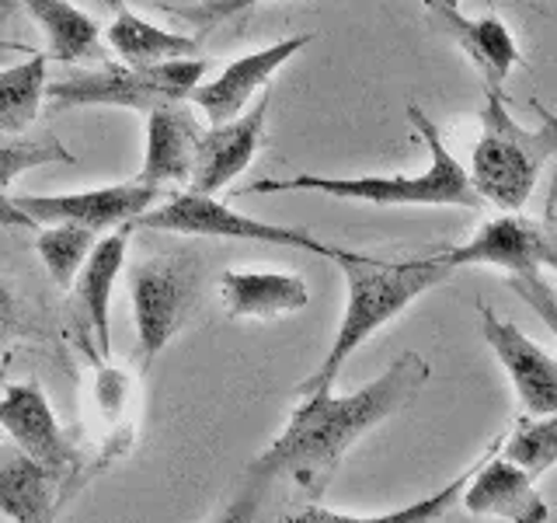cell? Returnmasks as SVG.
I'll return each instance as SVG.
<instances>
[{
	"mask_svg": "<svg viewBox=\"0 0 557 523\" xmlns=\"http://www.w3.org/2000/svg\"><path fill=\"white\" fill-rule=\"evenodd\" d=\"M425 380L429 363L418 353H400L376 380L352 394H304L286 429L251 461L248 475L265 485L289 478L310 502H318L338 475L345 453L405 409Z\"/></svg>",
	"mask_w": 557,
	"mask_h": 523,
	"instance_id": "1",
	"label": "cell"
},
{
	"mask_svg": "<svg viewBox=\"0 0 557 523\" xmlns=\"http://www.w3.org/2000/svg\"><path fill=\"white\" fill-rule=\"evenodd\" d=\"M335 266L345 272V287H348L345 314H342V325L335 331V342H331L327 356L321 360L318 370L296 388L300 398L335 388L342 366L352 360V353L373 336V331L394 321L408 304H414L422 293L435 290L453 276L440 262V255L391 262V258L366 255V252H342L335 258Z\"/></svg>",
	"mask_w": 557,
	"mask_h": 523,
	"instance_id": "2",
	"label": "cell"
},
{
	"mask_svg": "<svg viewBox=\"0 0 557 523\" xmlns=\"http://www.w3.org/2000/svg\"><path fill=\"white\" fill-rule=\"evenodd\" d=\"M408 122L429 147V168L422 174H359V179H324V174H293V179H261L248 185V196L272 192H321V196L373 203V206H460L481 209V196L467 179V168L446 150L440 126L408 105Z\"/></svg>",
	"mask_w": 557,
	"mask_h": 523,
	"instance_id": "3",
	"label": "cell"
},
{
	"mask_svg": "<svg viewBox=\"0 0 557 523\" xmlns=\"http://www.w3.org/2000/svg\"><path fill=\"white\" fill-rule=\"evenodd\" d=\"M484 92L481 136L467 179L484 203L498 206L502 214H516L533 196L540 171L547 168L550 157H557V122L547 109H540L544 126L527 130L512 119L502 92L495 87H484Z\"/></svg>",
	"mask_w": 557,
	"mask_h": 523,
	"instance_id": "4",
	"label": "cell"
},
{
	"mask_svg": "<svg viewBox=\"0 0 557 523\" xmlns=\"http://www.w3.org/2000/svg\"><path fill=\"white\" fill-rule=\"evenodd\" d=\"M209 70V60H168L150 66L109 63L101 70H74L70 77L46 81V101L52 109H81V105H119V109L150 112L164 101H188Z\"/></svg>",
	"mask_w": 557,
	"mask_h": 523,
	"instance_id": "5",
	"label": "cell"
},
{
	"mask_svg": "<svg viewBox=\"0 0 557 523\" xmlns=\"http://www.w3.org/2000/svg\"><path fill=\"white\" fill-rule=\"evenodd\" d=\"M202 266L196 255L168 252L136 262L129 269V301L136 321L139 360L150 363L178 336L199 301Z\"/></svg>",
	"mask_w": 557,
	"mask_h": 523,
	"instance_id": "6",
	"label": "cell"
},
{
	"mask_svg": "<svg viewBox=\"0 0 557 523\" xmlns=\"http://www.w3.org/2000/svg\"><path fill=\"white\" fill-rule=\"evenodd\" d=\"M133 227H150V231H171L185 238H226V241H261V244H283V248L313 252L327 262H335L345 248L318 241L300 227L265 223L255 220L240 209L220 203L216 196H199V192H171L161 206H150L144 217H136Z\"/></svg>",
	"mask_w": 557,
	"mask_h": 523,
	"instance_id": "7",
	"label": "cell"
},
{
	"mask_svg": "<svg viewBox=\"0 0 557 523\" xmlns=\"http://www.w3.org/2000/svg\"><path fill=\"white\" fill-rule=\"evenodd\" d=\"M440 262L449 272L470 266H495L509 276L544 269L557 272V234L519 214H502L498 220L481 223V231L470 241L440 252Z\"/></svg>",
	"mask_w": 557,
	"mask_h": 523,
	"instance_id": "8",
	"label": "cell"
},
{
	"mask_svg": "<svg viewBox=\"0 0 557 523\" xmlns=\"http://www.w3.org/2000/svg\"><path fill=\"white\" fill-rule=\"evenodd\" d=\"M157 196H164L157 185L133 179V182L101 185L87 192H63V196H11V206L28 220V227L81 223L101 234L144 217L150 206H157Z\"/></svg>",
	"mask_w": 557,
	"mask_h": 523,
	"instance_id": "9",
	"label": "cell"
},
{
	"mask_svg": "<svg viewBox=\"0 0 557 523\" xmlns=\"http://www.w3.org/2000/svg\"><path fill=\"white\" fill-rule=\"evenodd\" d=\"M269 109H272V92L261 87V95L255 98L248 112L202 130L199 147H196V165H191V179H188V192L216 196L220 188L231 185L237 174L255 161V154L261 150V144H265Z\"/></svg>",
	"mask_w": 557,
	"mask_h": 523,
	"instance_id": "10",
	"label": "cell"
},
{
	"mask_svg": "<svg viewBox=\"0 0 557 523\" xmlns=\"http://www.w3.org/2000/svg\"><path fill=\"white\" fill-rule=\"evenodd\" d=\"M0 429L11 436V443L25 458L57 471L63 485L66 475H74V467L81 464V453L70 443V436L60 426L57 412H52L46 391L35 380H22L4 388V394H0Z\"/></svg>",
	"mask_w": 557,
	"mask_h": 523,
	"instance_id": "11",
	"label": "cell"
},
{
	"mask_svg": "<svg viewBox=\"0 0 557 523\" xmlns=\"http://www.w3.org/2000/svg\"><path fill=\"white\" fill-rule=\"evenodd\" d=\"M478 314L481 336L509 374L522 415H557V360L487 304H478Z\"/></svg>",
	"mask_w": 557,
	"mask_h": 523,
	"instance_id": "12",
	"label": "cell"
},
{
	"mask_svg": "<svg viewBox=\"0 0 557 523\" xmlns=\"http://www.w3.org/2000/svg\"><path fill=\"white\" fill-rule=\"evenodd\" d=\"M313 42V35H289V39L283 42H272L269 49H258V52H248V57H240L234 63L223 66V74L216 81H199L196 87H191L188 101L196 105L199 112H206V119L213 122H226L240 115L244 109H248V101L255 98V92H261L278 66H286L296 52L307 49Z\"/></svg>",
	"mask_w": 557,
	"mask_h": 523,
	"instance_id": "13",
	"label": "cell"
},
{
	"mask_svg": "<svg viewBox=\"0 0 557 523\" xmlns=\"http://www.w3.org/2000/svg\"><path fill=\"white\" fill-rule=\"evenodd\" d=\"M470 516H498L509 523H547L550 506L536 492V482L519 464L502 458V447L487 453V461L474 471L460 492Z\"/></svg>",
	"mask_w": 557,
	"mask_h": 523,
	"instance_id": "14",
	"label": "cell"
},
{
	"mask_svg": "<svg viewBox=\"0 0 557 523\" xmlns=\"http://www.w3.org/2000/svg\"><path fill=\"white\" fill-rule=\"evenodd\" d=\"M425 14H429V22L443 35H449V39L463 49V57L478 66L484 87L502 92L505 77L522 63L516 35L509 32V25H505L502 17H492V14L467 17L460 8L440 4V0H425Z\"/></svg>",
	"mask_w": 557,
	"mask_h": 523,
	"instance_id": "15",
	"label": "cell"
},
{
	"mask_svg": "<svg viewBox=\"0 0 557 523\" xmlns=\"http://www.w3.org/2000/svg\"><path fill=\"white\" fill-rule=\"evenodd\" d=\"M199 122L188 101H164L147 112V154L136 179L147 185H188L199 147Z\"/></svg>",
	"mask_w": 557,
	"mask_h": 523,
	"instance_id": "16",
	"label": "cell"
},
{
	"mask_svg": "<svg viewBox=\"0 0 557 523\" xmlns=\"http://www.w3.org/2000/svg\"><path fill=\"white\" fill-rule=\"evenodd\" d=\"M220 304L234 321H275L310 304L307 279L272 269H226L220 276Z\"/></svg>",
	"mask_w": 557,
	"mask_h": 523,
	"instance_id": "17",
	"label": "cell"
},
{
	"mask_svg": "<svg viewBox=\"0 0 557 523\" xmlns=\"http://www.w3.org/2000/svg\"><path fill=\"white\" fill-rule=\"evenodd\" d=\"M133 394H136V380L112 366L109 360L95 366V380H91V391H87V418L91 426L98 429V447L101 453L95 458V464L87 467V478L95 475L98 467H109L115 464L122 453H129L133 447V436H136V418H133Z\"/></svg>",
	"mask_w": 557,
	"mask_h": 523,
	"instance_id": "18",
	"label": "cell"
},
{
	"mask_svg": "<svg viewBox=\"0 0 557 523\" xmlns=\"http://www.w3.org/2000/svg\"><path fill=\"white\" fill-rule=\"evenodd\" d=\"M66 485L57 471L35 464L22 450L0 453V520L57 523Z\"/></svg>",
	"mask_w": 557,
	"mask_h": 523,
	"instance_id": "19",
	"label": "cell"
},
{
	"mask_svg": "<svg viewBox=\"0 0 557 523\" xmlns=\"http://www.w3.org/2000/svg\"><path fill=\"white\" fill-rule=\"evenodd\" d=\"M129 234L133 223L115 227L112 234L98 238V244L87 255V262L81 266L77 279H74V296L84 307V318L91 325L101 356L109 360L112 353V339H109V304H112V287L119 272L126 269V252H129Z\"/></svg>",
	"mask_w": 557,
	"mask_h": 523,
	"instance_id": "20",
	"label": "cell"
},
{
	"mask_svg": "<svg viewBox=\"0 0 557 523\" xmlns=\"http://www.w3.org/2000/svg\"><path fill=\"white\" fill-rule=\"evenodd\" d=\"M14 4L25 8L32 14V22L46 32V57L60 63L109 60L104 57L98 25L77 4H70V0H14Z\"/></svg>",
	"mask_w": 557,
	"mask_h": 523,
	"instance_id": "21",
	"label": "cell"
},
{
	"mask_svg": "<svg viewBox=\"0 0 557 523\" xmlns=\"http://www.w3.org/2000/svg\"><path fill=\"white\" fill-rule=\"evenodd\" d=\"M104 42L126 66H150L168 60H191L199 57V39L185 32L157 28L147 17L122 8L112 14V25L104 28Z\"/></svg>",
	"mask_w": 557,
	"mask_h": 523,
	"instance_id": "22",
	"label": "cell"
},
{
	"mask_svg": "<svg viewBox=\"0 0 557 523\" xmlns=\"http://www.w3.org/2000/svg\"><path fill=\"white\" fill-rule=\"evenodd\" d=\"M505 440V433H498L492 447H487L481 458L470 464L463 475H457L449 485H443L440 492H432L425 499H418V502H408V506H400V510H391V513H376V516H348V513H335V510H327V506H318V502H307L300 506V510H293L283 523H435L440 520L453 502H460V492L467 488V482L474 478V471L487 461V453H495Z\"/></svg>",
	"mask_w": 557,
	"mask_h": 523,
	"instance_id": "23",
	"label": "cell"
},
{
	"mask_svg": "<svg viewBox=\"0 0 557 523\" xmlns=\"http://www.w3.org/2000/svg\"><path fill=\"white\" fill-rule=\"evenodd\" d=\"M46 52H32L25 63L0 66V136L25 133L42 112Z\"/></svg>",
	"mask_w": 557,
	"mask_h": 523,
	"instance_id": "24",
	"label": "cell"
},
{
	"mask_svg": "<svg viewBox=\"0 0 557 523\" xmlns=\"http://www.w3.org/2000/svg\"><path fill=\"white\" fill-rule=\"evenodd\" d=\"M502 458L536 482L557 464V415H522L502 440Z\"/></svg>",
	"mask_w": 557,
	"mask_h": 523,
	"instance_id": "25",
	"label": "cell"
},
{
	"mask_svg": "<svg viewBox=\"0 0 557 523\" xmlns=\"http://www.w3.org/2000/svg\"><path fill=\"white\" fill-rule=\"evenodd\" d=\"M95 244H98V231H91V227L52 223L39 234V258L46 262L49 276L57 279V287L70 290Z\"/></svg>",
	"mask_w": 557,
	"mask_h": 523,
	"instance_id": "26",
	"label": "cell"
},
{
	"mask_svg": "<svg viewBox=\"0 0 557 523\" xmlns=\"http://www.w3.org/2000/svg\"><path fill=\"white\" fill-rule=\"evenodd\" d=\"M42 165H74V154H70L52 133L35 136V139L0 136V192H4L22 171L42 168ZM0 203H4V196H0Z\"/></svg>",
	"mask_w": 557,
	"mask_h": 523,
	"instance_id": "27",
	"label": "cell"
},
{
	"mask_svg": "<svg viewBox=\"0 0 557 523\" xmlns=\"http://www.w3.org/2000/svg\"><path fill=\"white\" fill-rule=\"evenodd\" d=\"M261 4V0H202V4H188V8H164L171 17H182L185 25L196 28V39L209 35L213 28H220L223 22L244 14L248 8Z\"/></svg>",
	"mask_w": 557,
	"mask_h": 523,
	"instance_id": "28",
	"label": "cell"
},
{
	"mask_svg": "<svg viewBox=\"0 0 557 523\" xmlns=\"http://www.w3.org/2000/svg\"><path fill=\"white\" fill-rule=\"evenodd\" d=\"M509 287L536 311V318L557 336V290L547 283V279L540 272H522V276H509Z\"/></svg>",
	"mask_w": 557,
	"mask_h": 523,
	"instance_id": "29",
	"label": "cell"
},
{
	"mask_svg": "<svg viewBox=\"0 0 557 523\" xmlns=\"http://www.w3.org/2000/svg\"><path fill=\"white\" fill-rule=\"evenodd\" d=\"M269 485L258 482V478H244V485L237 488V492L231 496V502L223 506V510L209 520V523H255L258 510H261V499H265Z\"/></svg>",
	"mask_w": 557,
	"mask_h": 523,
	"instance_id": "30",
	"label": "cell"
},
{
	"mask_svg": "<svg viewBox=\"0 0 557 523\" xmlns=\"http://www.w3.org/2000/svg\"><path fill=\"white\" fill-rule=\"evenodd\" d=\"M17 314H22V304H17L14 290L0 279V342L8 339V331L17 325Z\"/></svg>",
	"mask_w": 557,
	"mask_h": 523,
	"instance_id": "31",
	"label": "cell"
},
{
	"mask_svg": "<svg viewBox=\"0 0 557 523\" xmlns=\"http://www.w3.org/2000/svg\"><path fill=\"white\" fill-rule=\"evenodd\" d=\"M11 4H14V0H0V22H4V17H8ZM32 52H35V49H28V46H22V42L0 39V63L11 60V57H32Z\"/></svg>",
	"mask_w": 557,
	"mask_h": 523,
	"instance_id": "32",
	"label": "cell"
},
{
	"mask_svg": "<svg viewBox=\"0 0 557 523\" xmlns=\"http://www.w3.org/2000/svg\"><path fill=\"white\" fill-rule=\"evenodd\" d=\"M87 4H95V8H101V11H122V8H126V4H122V0H87Z\"/></svg>",
	"mask_w": 557,
	"mask_h": 523,
	"instance_id": "33",
	"label": "cell"
},
{
	"mask_svg": "<svg viewBox=\"0 0 557 523\" xmlns=\"http://www.w3.org/2000/svg\"><path fill=\"white\" fill-rule=\"evenodd\" d=\"M440 4H449V8H460V0H440Z\"/></svg>",
	"mask_w": 557,
	"mask_h": 523,
	"instance_id": "34",
	"label": "cell"
},
{
	"mask_svg": "<svg viewBox=\"0 0 557 523\" xmlns=\"http://www.w3.org/2000/svg\"><path fill=\"white\" fill-rule=\"evenodd\" d=\"M550 192H554V206H557V179H554V188Z\"/></svg>",
	"mask_w": 557,
	"mask_h": 523,
	"instance_id": "35",
	"label": "cell"
},
{
	"mask_svg": "<svg viewBox=\"0 0 557 523\" xmlns=\"http://www.w3.org/2000/svg\"><path fill=\"white\" fill-rule=\"evenodd\" d=\"M550 115H554V112H550ZM554 122H557V115H554Z\"/></svg>",
	"mask_w": 557,
	"mask_h": 523,
	"instance_id": "36",
	"label": "cell"
},
{
	"mask_svg": "<svg viewBox=\"0 0 557 523\" xmlns=\"http://www.w3.org/2000/svg\"><path fill=\"white\" fill-rule=\"evenodd\" d=\"M196 4H202V0H196Z\"/></svg>",
	"mask_w": 557,
	"mask_h": 523,
	"instance_id": "37",
	"label": "cell"
},
{
	"mask_svg": "<svg viewBox=\"0 0 557 523\" xmlns=\"http://www.w3.org/2000/svg\"><path fill=\"white\" fill-rule=\"evenodd\" d=\"M0 523H8V520H0Z\"/></svg>",
	"mask_w": 557,
	"mask_h": 523,
	"instance_id": "38",
	"label": "cell"
}]
</instances>
